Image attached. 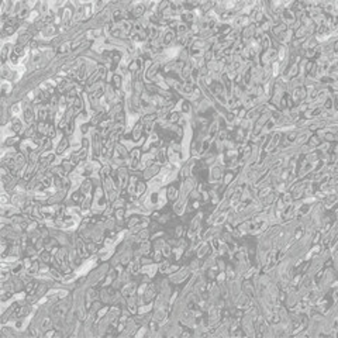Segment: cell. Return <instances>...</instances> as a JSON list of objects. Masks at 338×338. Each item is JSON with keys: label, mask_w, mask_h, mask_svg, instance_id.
Segmentation results:
<instances>
[{"label": "cell", "mask_w": 338, "mask_h": 338, "mask_svg": "<svg viewBox=\"0 0 338 338\" xmlns=\"http://www.w3.org/2000/svg\"><path fill=\"white\" fill-rule=\"evenodd\" d=\"M142 133H144V123L142 121H138L135 124V127L133 128V133H131V140L133 141H140L141 137H142Z\"/></svg>", "instance_id": "6da1fadb"}, {"label": "cell", "mask_w": 338, "mask_h": 338, "mask_svg": "<svg viewBox=\"0 0 338 338\" xmlns=\"http://www.w3.org/2000/svg\"><path fill=\"white\" fill-rule=\"evenodd\" d=\"M130 13H131V17H134V18H141L145 13V4L134 6V7L130 10Z\"/></svg>", "instance_id": "7a4b0ae2"}, {"label": "cell", "mask_w": 338, "mask_h": 338, "mask_svg": "<svg viewBox=\"0 0 338 338\" xmlns=\"http://www.w3.org/2000/svg\"><path fill=\"white\" fill-rule=\"evenodd\" d=\"M13 48H14V47H13L11 44H4V45H3V48H1V62H3V65L6 64L7 58L11 55Z\"/></svg>", "instance_id": "3957f363"}, {"label": "cell", "mask_w": 338, "mask_h": 338, "mask_svg": "<svg viewBox=\"0 0 338 338\" xmlns=\"http://www.w3.org/2000/svg\"><path fill=\"white\" fill-rule=\"evenodd\" d=\"M52 254L49 252L48 249L47 251H41L40 252V262L44 263V265H49V263L52 262Z\"/></svg>", "instance_id": "277c9868"}, {"label": "cell", "mask_w": 338, "mask_h": 338, "mask_svg": "<svg viewBox=\"0 0 338 338\" xmlns=\"http://www.w3.org/2000/svg\"><path fill=\"white\" fill-rule=\"evenodd\" d=\"M10 128L13 133H17V134H21L23 133V124H21V120L20 118H13L11 120V125H10Z\"/></svg>", "instance_id": "5b68a950"}, {"label": "cell", "mask_w": 338, "mask_h": 338, "mask_svg": "<svg viewBox=\"0 0 338 338\" xmlns=\"http://www.w3.org/2000/svg\"><path fill=\"white\" fill-rule=\"evenodd\" d=\"M69 145L70 144H69V140H68V138H62L61 142H59V145H58V148H56V151H55V154H56V155H62L65 151L69 148Z\"/></svg>", "instance_id": "8992f818"}, {"label": "cell", "mask_w": 338, "mask_h": 338, "mask_svg": "<svg viewBox=\"0 0 338 338\" xmlns=\"http://www.w3.org/2000/svg\"><path fill=\"white\" fill-rule=\"evenodd\" d=\"M79 190H81L83 194H89V192H92V188H93V183H92V179H86V180H83V182L81 183V186H79Z\"/></svg>", "instance_id": "52a82bcc"}, {"label": "cell", "mask_w": 338, "mask_h": 338, "mask_svg": "<svg viewBox=\"0 0 338 338\" xmlns=\"http://www.w3.org/2000/svg\"><path fill=\"white\" fill-rule=\"evenodd\" d=\"M41 32H43L44 37L49 38V37H54V35H56V32H58V28H55L54 24H49V26H47V27L44 28Z\"/></svg>", "instance_id": "ba28073f"}, {"label": "cell", "mask_w": 338, "mask_h": 338, "mask_svg": "<svg viewBox=\"0 0 338 338\" xmlns=\"http://www.w3.org/2000/svg\"><path fill=\"white\" fill-rule=\"evenodd\" d=\"M141 59L140 58H137V59H133L131 62H130L128 65V70L130 72H134V73H137V72H140L141 70Z\"/></svg>", "instance_id": "9c48e42d"}, {"label": "cell", "mask_w": 338, "mask_h": 338, "mask_svg": "<svg viewBox=\"0 0 338 338\" xmlns=\"http://www.w3.org/2000/svg\"><path fill=\"white\" fill-rule=\"evenodd\" d=\"M110 85H113V87L116 89V90H120V87L123 86V78H121V75L120 73H116V75L113 76V81Z\"/></svg>", "instance_id": "30bf717a"}, {"label": "cell", "mask_w": 338, "mask_h": 338, "mask_svg": "<svg viewBox=\"0 0 338 338\" xmlns=\"http://www.w3.org/2000/svg\"><path fill=\"white\" fill-rule=\"evenodd\" d=\"M141 262L140 261H133V262L130 263V268H128V272L131 275H137V273H140V269H141Z\"/></svg>", "instance_id": "8fae6325"}, {"label": "cell", "mask_w": 338, "mask_h": 338, "mask_svg": "<svg viewBox=\"0 0 338 338\" xmlns=\"http://www.w3.org/2000/svg\"><path fill=\"white\" fill-rule=\"evenodd\" d=\"M30 14H31V10H28L27 7L24 6V7H23V10L20 11L18 14H17V18H18V20L21 21V20H24V18H27V17H30Z\"/></svg>", "instance_id": "7c38bea8"}, {"label": "cell", "mask_w": 338, "mask_h": 338, "mask_svg": "<svg viewBox=\"0 0 338 338\" xmlns=\"http://www.w3.org/2000/svg\"><path fill=\"white\" fill-rule=\"evenodd\" d=\"M141 152H142V150H140V148H133V150L130 151V158H131V159H138V161H140Z\"/></svg>", "instance_id": "4fadbf2b"}, {"label": "cell", "mask_w": 338, "mask_h": 338, "mask_svg": "<svg viewBox=\"0 0 338 338\" xmlns=\"http://www.w3.org/2000/svg\"><path fill=\"white\" fill-rule=\"evenodd\" d=\"M45 137H48V138H55L56 137V127H55L54 124H49V127H48V131H47V135Z\"/></svg>", "instance_id": "5bb4252c"}, {"label": "cell", "mask_w": 338, "mask_h": 338, "mask_svg": "<svg viewBox=\"0 0 338 338\" xmlns=\"http://www.w3.org/2000/svg\"><path fill=\"white\" fill-rule=\"evenodd\" d=\"M138 238H140L141 241H148V238H150V230H145V228L140 230L138 231Z\"/></svg>", "instance_id": "9a60e30c"}, {"label": "cell", "mask_w": 338, "mask_h": 338, "mask_svg": "<svg viewBox=\"0 0 338 338\" xmlns=\"http://www.w3.org/2000/svg\"><path fill=\"white\" fill-rule=\"evenodd\" d=\"M86 247H87V251H89L90 255H93V254L97 252V245H96V242H95V241L87 242V244H86Z\"/></svg>", "instance_id": "2e32d148"}, {"label": "cell", "mask_w": 338, "mask_h": 338, "mask_svg": "<svg viewBox=\"0 0 338 338\" xmlns=\"http://www.w3.org/2000/svg\"><path fill=\"white\" fill-rule=\"evenodd\" d=\"M145 189H147V185H145L144 182H140L138 180V183H137V196H142L145 192Z\"/></svg>", "instance_id": "e0dca14e"}, {"label": "cell", "mask_w": 338, "mask_h": 338, "mask_svg": "<svg viewBox=\"0 0 338 338\" xmlns=\"http://www.w3.org/2000/svg\"><path fill=\"white\" fill-rule=\"evenodd\" d=\"M172 40H173V31H172V30H168V31L165 32V37H164V44L168 45Z\"/></svg>", "instance_id": "ac0fdd59"}, {"label": "cell", "mask_w": 338, "mask_h": 338, "mask_svg": "<svg viewBox=\"0 0 338 338\" xmlns=\"http://www.w3.org/2000/svg\"><path fill=\"white\" fill-rule=\"evenodd\" d=\"M13 54L17 55V56H21V55L24 54V47H23V45H18V44H16V45H14V48H13Z\"/></svg>", "instance_id": "d6986e66"}, {"label": "cell", "mask_w": 338, "mask_h": 338, "mask_svg": "<svg viewBox=\"0 0 338 338\" xmlns=\"http://www.w3.org/2000/svg\"><path fill=\"white\" fill-rule=\"evenodd\" d=\"M177 196V192H176V189L173 188V186H171V188H168V199L169 200H175Z\"/></svg>", "instance_id": "ffe728a7"}, {"label": "cell", "mask_w": 338, "mask_h": 338, "mask_svg": "<svg viewBox=\"0 0 338 338\" xmlns=\"http://www.w3.org/2000/svg\"><path fill=\"white\" fill-rule=\"evenodd\" d=\"M90 206H92V194L85 199V202H83V204H82V210L87 211V210L90 209Z\"/></svg>", "instance_id": "44dd1931"}, {"label": "cell", "mask_w": 338, "mask_h": 338, "mask_svg": "<svg viewBox=\"0 0 338 338\" xmlns=\"http://www.w3.org/2000/svg\"><path fill=\"white\" fill-rule=\"evenodd\" d=\"M169 266H171V263H169V261H165V262H162L161 265H159V272H161V273L169 272Z\"/></svg>", "instance_id": "7402d4cb"}, {"label": "cell", "mask_w": 338, "mask_h": 338, "mask_svg": "<svg viewBox=\"0 0 338 338\" xmlns=\"http://www.w3.org/2000/svg\"><path fill=\"white\" fill-rule=\"evenodd\" d=\"M17 142H20V138H18V137H9V138L6 140V147H11V145L17 144Z\"/></svg>", "instance_id": "603a6c76"}, {"label": "cell", "mask_w": 338, "mask_h": 338, "mask_svg": "<svg viewBox=\"0 0 338 338\" xmlns=\"http://www.w3.org/2000/svg\"><path fill=\"white\" fill-rule=\"evenodd\" d=\"M162 257H164L162 251H158V249H155V252H154V257H152V259H154V262H161V261H162Z\"/></svg>", "instance_id": "cb8c5ba5"}, {"label": "cell", "mask_w": 338, "mask_h": 338, "mask_svg": "<svg viewBox=\"0 0 338 338\" xmlns=\"http://www.w3.org/2000/svg\"><path fill=\"white\" fill-rule=\"evenodd\" d=\"M51 326H52V321H51V318H49V317H47V318L43 321V324H41V328L45 331V330H48Z\"/></svg>", "instance_id": "d4e9b609"}, {"label": "cell", "mask_w": 338, "mask_h": 338, "mask_svg": "<svg viewBox=\"0 0 338 338\" xmlns=\"http://www.w3.org/2000/svg\"><path fill=\"white\" fill-rule=\"evenodd\" d=\"M20 104H13V106H10V113L11 114H18L20 113Z\"/></svg>", "instance_id": "484cf974"}, {"label": "cell", "mask_w": 338, "mask_h": 338, "mask_svg": "<svg viewBox=\"0 0 338 338\" xmlns=\"http://www.w3.org/2000/svg\"><path fill=\"white\" fill-rule=\"evenodd\" d=\"M10 90H11V86L7 85V83H3V97H4L7 93H10Z\"/></svg>", "instance_id": "4316f807"}, {"label": "cell", "mask_w": 338, "mask_h": 338, "mask_svg": "<svg viewBox=\"0 0 338 338\" xmlns=\"http://www.w3.org/2000/svg\"><path fill=\"white\" fill-rule=\"evenodd\" d=\"M78 118H79V120H82V121H85V120H87V118H89V114H87V111H86V110H83V111H82L81 114L78 116Z\"/></svg>", "instance_id": "83f0119b"}, {"label": "cell", "mask_w": 338, "mask_h": 338, "mask_svg": "<svg viewBox=\"0 0 338 338\" xmlns=\"http://www.w3.org/2000/svg\"><path fill=\"white\" fill-rule=\"evenodd\" d=\"M177 118H179V113H177V111H173V113H172L171 117L168 116V120H169V121H176Z\"/></svg>", "instance_id": "f1b7e54d"}, {"label": "cell", "mask_w": 338, "mask_h": 338, "mask_svg": "<svg viewBox=\"0 0 338 338\" xmlns=\"http://www.w3.org/2000/svg\"><path fill=\"white\" fill-rule=\"evenodd\" d=\"M18 59H20V56H17V55H14L13 52H11V55H10V62L13 65H16V64H18Z\"/></svg>", "instance_id": "f546056e"}, {"label": "cell", "mask_w": 338, "mask_h": 338, "mask_svg": "<svg viewBox=\"0 0 338 338\" xmlns=\"http://www.w3.org/2000/svg\"><path fill=\"white\" fill-rule=\"evenodd\" d=\"M162 254H164V257H169L171 255V247H162Z\"/></svg>", "instance_id": "4dcf8cb0"}, {"label": "cell", "mask_w": 338, "mask_h": 338, "mask_svg": "<svg viewBox=\"0 0 338 338\" xmlns=\"http://www.w3.org/2000/svg\"><path fill=\"white\" fill-rule=\"evenodd\" d=\"M104 3L103 1H97L96 3V9H95V13H100V9H103Z\"/></svg>", "instance_id": "1f68e13d"}, {"label": "cell", "mask_w": 338, "mask_h": 338, "mask_svg": "<svg viewBox=\"0 0 338 338\" xmlns=\"http://www.w3.org/2000/svg\"><path fill=\"white\" fill-rule=\"evenodd\" d=\"M89 130H90V124H83V125H82V133H83V134H86Z\"/></svg>", "instance_id": "d6a6232c"}, {"label": "cell", "mask_w": 338, "mask_h": 338, "mask_svg": "<svg viewBox=\"0 0 338 338\" xmlns=\"http://www.w3.org/2000/svg\"><path fill=\"white\" fill-rule=\"evenodd\" d=\"M81 144H82V148H87V147H89V140H87V138H83Z\"/></svg>", "instance_id": "836d02e7"}, {"label": "cell", "mask_w": 338, "mask_h": 338, "mask_svg": "<svg viewBox=\"0 0 338 338\" xmlns=\"http://www.w3.org/2000/svg\"><path fill=\"white\" fill-rule=\"evenodd\" d=\"M176 235L177 237L182 235V227H177V228H176Z\"/></svg>", "instance_id": "e575fe53"}, {"label": "cell", "mask_w": 338, "mask_h": 338, "mask_svg": "<svg viewBox=\"0 0 338 338\" xmlns=\"http://www.w3.org/2000/svg\"><path fill=\"white\" fill-rule=\"evenodd\" d=\"M7 200H9V197H7L6 194H3V196H1V202H3V204H6V202H7Z\"/></svg>", "instance_id": "d590c367"}]
</instances>
